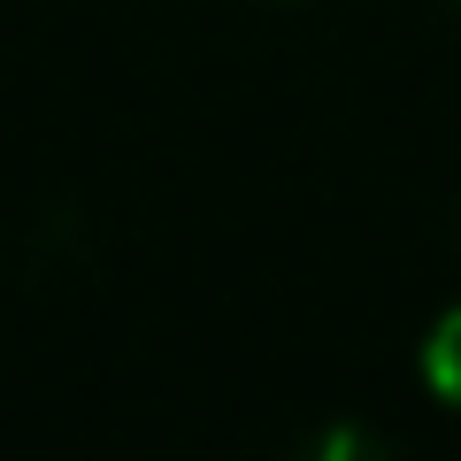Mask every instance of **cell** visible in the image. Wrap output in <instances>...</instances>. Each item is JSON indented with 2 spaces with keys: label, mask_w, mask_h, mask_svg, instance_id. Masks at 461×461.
<instances>
[{
  "label": "cell",
  "mask_w": 461,
  "mask_h": 461,
  "mask_svg": "<svg viewBox=\"0 0 461 461\" xmlns=\"http://www.w3.org/2000/svg\"><path fill=\"white\" fill-rule=\"evenodd\" d=\"M293 461H400V454H393V446H384L369 423H323Z\"/></svg>",
  "instance_id": "cell-2"
},
{
  "label": "cell",
  "mask_w": 461,
  "mask_h": 461,
  "mask_svg": "<svg viewBox=\"0 0 461 461\" xmlns=\"http://www.w3.org/2000/svg\"><path fill=\"white\" fill-rule=\"evenodd\" d=\"M423 384L446 400V408H461V300L430 323V339H423Z\"/></svg>",
  "instance_id": "cell-1"
}]
</instances>
